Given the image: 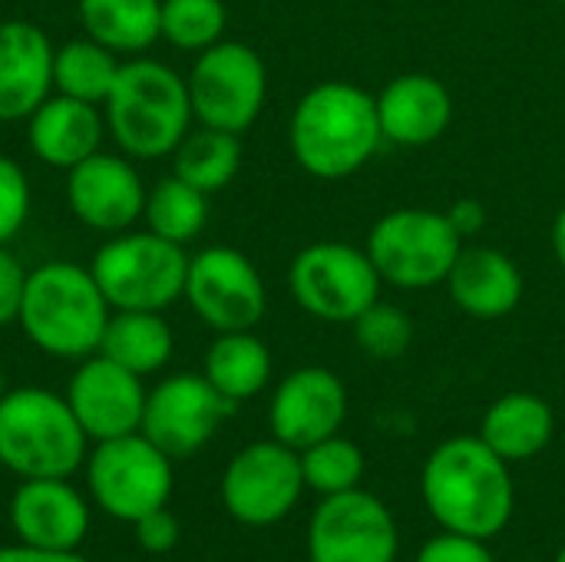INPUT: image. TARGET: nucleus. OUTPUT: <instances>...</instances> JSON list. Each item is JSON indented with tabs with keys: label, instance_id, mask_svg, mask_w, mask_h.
<instances>
[{
	"label": "nucleus",
	"instance_id": "nucleus-1",
	"mask_svg": "<svg viewBox=\"0 0 565 562\" xmlns=\"http://www.w3.org/2000/svg\"><path fill=\"white\" fill-rule=\"evenodd\" d=\"M420 497L440 530L473 540L500 537L516 510L510 464L497 457L480 434L450 437L430 450L420 470Z\"/></svg>",
	"mask_w": 565,
	"mask_h": 562
},
{
	"label": "nucleus",
	"instance_id": "nucleus-2",
	"mask_svg": "<svg viewBox=\"0 0 565 562\" xmlns=\"http://www.w3.org/2000/svg\"><path fill=\"white\" fill-rule=\"evenodd\" d=\"M377 96L348 79L315 83L291 109L288 146L295 162L324 182L361 172L381 149Z\"/></svg>",
	"mask_w": 565,
	"mask_h": 562
},
{
	"label": "nucleus",
	"instance_id": "nucleus-3",
	"mask_svg": "<svg viewBox=\"0 0 565 562\" xmlns=\"http://www.w3.org/2000/svg\"><path fill=\"white\" fill-rule=\"evenodd\" d=\"M109 318L113 305L89 265L56 258L26 272L17 325L36 351L60 361H83L99 351Z\"/></svg>",
	"mask_w": 565,
	"mask_h": 562
},
{
	"label": "nucleus",
	"instance_id": "nucleus-4",
	"mask_svg": "<svg viewBox=\"0 0 565 562\" xmlns=\"http://www.w3.org/2000/svg\"><path fill=\"white\" fill-rule=\"evenodd\" d=\"M106 132L129 159H162L192 129L189 83L169 63L129 56L103 103Z\"/></svg>",
	"mask_w": 565,
	"mask_h": 562
},
{
	"label": "nucleus",
	"instance_id": "nucleus-5",
	"mask_svg": "<svg viewBox=\"0 0 565 562\" xmlns=\"http://www.w3.org/2000/svg\"><path fill=\"white\" fill-rule=\"evenodd\" d=\"M86 454L89 437L63 394L30 384L0 397V467L17 480L73 477Z\"/></svg>",
	"mask_w": 565,
	"mask_h": 562
},
{
	"label": "nucleus",
	"instance_id": "nucleus-6",
	"mask_svg": "<svg viewBox=\"0 0 565 562\" xmlns=\"http://www.w3.org/2000/svg\"><path fill=\"white\" fill-rule=\"evenodd\" d=\"M89 272L113 311H166L185 295L189 255L149 229H129L96 248Z\"/></svg>",
	"mask_w": 565,
	"mask_h": 562
},
{
	"label": "nucleus",
	"instance_id": "nucleus-7",
	"mask_svg": "<svg viewBox=\"0 0 565 562\" xmlns=\"http://www.w3.org/2000/svg\"><path fill=\"white\" fill-rule=\"evenodd\" d=\"M83 477L93 507L116 523H136L146 513L169 507L175 487L172 457L142 431L93 444Z\"/></svg>",
	"mask_w": 565,
	"mask_h": 562
},
{
	"label": "nucleus",
	"instance_id": "nucleus-8",
	"mask_svg": "<svg viewBox=\"0 0 565 562\" xmlns=\"http://www.w3.org/2000/svg\"><path fill=\"white\" fill-rule=\"evenodd\" d=\"M367 255L384 285L420 291L444 285L457 255L463 252V238L450 225L447 212L437 209H394L371 225Z\"/></svg>",
	"mask_w": 565,
	"mask_h": 562
},
{
	"label": "nucleus",
	"instance_id": "nucleus-9",
	"mask_svg": "<svg viewBox=\"0 0 565 562\" xmlns=\"http://www.w3.org/2000/svg\"><path fill=\"white\" fill-rule=\"evenodd\" d=\"M381 275L367 248L351 242H311L288 265V291L318 321L351 325L381 298Z\"/></svg>",
	"mask_w": 565,
	"mask_h": 562
},
{
	"label": "nucleus",
	"instance_id": "nucleus-10",
	"mask_svg": "<svg viewBox=\"0 0 565 562\" xmlns=\"http://www.w3.org/2000/svg\"><path fill=\"white\" fill-rule=\"evenodd\" d=\"M185 83L195 123L238 136L255 126L268 96V70L258 50L238 40H218L195 53Z\"/></svg>",
	"mask_w": 565,
	"mask_h": 562
},
{
	"label": "nucleus",
	"instance_id": "nucleus-11",
	"mask_svg": "<svg viewBox=\"0 0 565 562\" xmlns=\"http://www.w3.org/2000/svg\"><path fill=\"white\" fill-rule=\"evenodd\" d=\"M301 454L281 441H255L242 447L222 470L218 497L225 513L252 530L281 523L301 500Z\"/></svg>",
	"mask_w": 565,
	"mask_h": 562
},
{
	"label": "nucleus",
	"instance_id": "nucleus-12",
	"mask_svg": "<svg viewBox=\"0 0 565 562\" xmlns=\"http://www.w3.org/2000/svg\"><path fill=\"white\" fill-rule=\"evenodd\" d=\"M195 318L222 331H255L268 311V291L262 272L248 255L228 245H212L189 255L185 295Z\"/></svg>",
	"mask_w": 565,
	"mask_h": 562
},
{
	"label": "nucleus",
	"instance_id": "nucleus-13",
	"mask_svg": "<svg viewBox=\"0 0 565 562\" xmlns=\"http://www.w3.org/2000/svg\"><path fill=\"white\" fill-rule=\"evenodd\" d=\"M397 550L394 513L361 487L321 497L308 520L311 562H397Z\"/></svg>",
	"mask_w": 565,
	"mask_h": 562
},
{
	"label": "nucleus",
	"instance_id": "nucleus-14",
	"mask_svg": "<svg viewBox=\"0 0 565 562\" xmlns=\"http://www.w3.org/2000/svg\"><path fill=\"white\" fill-rule=\"evenodd\" d=\"M238 404L222 397L205 374H169L146 394L142 434L172 460L199 454Z\"/></svg>",
	"mask_w": 565,
	"mask_h": 562
},
{
	"label": "nucleus",
	"instance_id": "nucleus-15",
	"mask_svg": "<svg viewBox=\"0 0 565 562\" xmlns=\"http://www.w3.org/2000/svg\"><path fill=\"white\" fill-rule=\"evenodd\" d=\"M146 394L149 391L139 374L96 351L76 364L63 397L86 431L89 444H99L136 434L142 427Z\"/></svg>",
	"mask_w": 565,
	"mask_h": 562
},
{
	"label": "nucleus",
	"instance_id": "nucleus-16",
	"mask_svg": "<svg viewBox=\"0 0 565 562\" xmlns=\"http://www.w3.org/2000/svg\"><path fill=\"white\" fill-rule=\"evenodd\" d=\"M66 205L93 232L119 235L142 219L146 182L122 152H93L66 172Z\"/></svg>",
	"mask_w": 565,
	"mask_h": 562
},
{
	"label": "nucleus",
	"instance_id": "nucleus-17",
	"mask_svg": "<svg viewBox=\"0 0 565 562\" xmlns=\"http://www.w3.org/2000/svg\"><path fill=\"white\" fill-rule=\"evenodd\" d=\"M7 520L23 547L36 550H79L89 537L93 500L73 477L20 480L7 503Z\"/></svg>",
	"mask_w": 565,
	"mask_h": 562
},
{
	"label": "nucleus",
	"instance_id": "nucleus-18",
	"mask_svg": "<svg viewBox=\"0 0 565 562\" xmlns=\"http://www.w3.org/2000/svg\"><path fill=\"white\" fill-rule=\"evenodd\" d=\"M348 417L344 381L321 364L298 368L285 374L268 404L271 437L295 447L298 454L341 431Z\"/></svg>",
	"mask_w": 565,
	"mask_h": 562
},
{
	"label": "nucleus",
	"instance_id": "nucleus-19",
	"mask_svg": "<svg viewBox=\"0 0 565 562\" xmlns=\"http://www.w3.org/2000/svg\"><path fill=\"white\" fill-rule=\"evenodd\" d=\"M53 53L56 46L36 23H0V123L30 119L53 93Z\"/></svg>",
	"mask_w": 565,
	"mask_h": 562
},
{
	"label": "nucleus",
	"instance_id": "nucleus-20",
	"mask_svg": "<svg viewBox=\"0 0 565 562\" xmlns=\"http://www.w3.org/2000/svg\"><path fill=\"white\" fill-rule=\"evenodd\" d=\"M384 142L424 149L437 142L454 119V96L430 73H401L377 93Z\"/></svg>",
	"mask_w": 565,
	"mask_h": 562
},
{
	"label": "nucleus",
	"instance_id": "nucleus-21",
	"mask_svg": "<svg viewBox=\"0 0 565 562\" xmlns=\"http://www.w3.org/2000/svg\"><path fill=\"white\" fill-rule=\"evenodd\" d=\"M444 285L450 291V301L463 315L480 321L507 318L520 308L526 291L520 265L507 252L490 245H463Z\"/></svg>",
	"mask_w": 565,
	"mask_h": 562
},
{
	"label": "nucleus",
	"instance_id": "nucleus-22",
	"mask_svg": "<svg viewBox=\"0 0 565 562\" xmlns=\"http://www.w3.org/2000/svg\"><path fill=\"white\" fill-rule=\"evenodd\" d=\"M106 116L103 106L50 93L26 119V139L40 162L70 172L76 162L103 149Z\"/></svg>",
	"mask_w": 565,
	"mask_h": 562
},
{
	"label": "nucleus",
	"instance_id": "nucleus-23",
	"mask_svg": "<svg viewBox=\"0 0 565 562\" xmlns=\"http://www.w3.org/2000/svg\"><path fill=\"white\" fill-rule=\"evenodd\" d=\"M556 434V414L550 401L530 391H513L497 397L480 424V441L507 464H523L540 457Z\"/></svg>",
	"mask_w": 565,
	"mask_h": 562
},
{
	"label": "nucleus",
	"instance_id": "nucleus-24",
	"mask_svg": "<svg viewBox=\"0 0 565 562\" xmlns=\"http://www.w3.org/2000/svg\"><path fill=\"white\" fill-rule=\"evenodd\" d=\"M202 374L232 404L258 397L271 381V351L255 331H222L205 351Z\"/></svg>",
	"mask_w": 565,
	"mask_h": 562
},
{
	"label": "nucleus",
	"instance_id": "nucleus-25",
	"mask_svg": "<svg viewBox=\"0 0 565 562\" xmlns=\"http://www.w3.org/2000/svg\"><path fill=\"white\" fill-rule=\"evenodd\" d=\"M159 10L162 0H79L76 3L83 33L126 60L146 53L156 40H162Z\"/></svg>",
	"mask_w": 565,
	"mask_h": 562
},
{
	"label": "nucleus",
	"instance_id": "nucleus-26",
	"mask_svg": "<svg viewBox=\"0 0 565 562\" xmlns=\"http://www.w3.org/2000/svg\"><path fill=\"white\" fill-rule=\"evenodd\" d=\"M175 351V335L162 311H113L99 354L129 368L139 378L159 374Z\"/></svg>",
	"mask_w": 565,
	"mask_h": 562
},
{
	"label": "nucleus",
	"instance_id": "nucleus-27",
	"mask_svg": "<svg viewBox=\"0 0 565 562\" xmlns=\"http://www.w3.org/2000/svg\"><path fill=\"white\" fill-rule=\"evenodd\" d=\"M238 169H242L238 132L199 126V129H189L185 139L172 152V172L205 195L222 192L238 176Z\"/></svg>",
	"mask_w": 565,
	"mask_h": 562
},
{
	"label": "nucleus",
	"instance_id": "nucleus-28",
	"mask_svg": "<svg viewBox=\"0 0 565 562\" xmlns=\"http://www.w3.org/2000/svg\"><path fill=\"white\" fill-rule=\"evenodd\" d=\"M119 66L122 60L93 36L66 40L53 53V93L103 106L119 76Z\"/></svg>",
	"mask_w": 565,
	"mask_h": 562
},
{
	"label": "nucleus",
	"instance_id": "nucleus-29",
	"mask_svg": "<svg viewBox=\"0 0 565 562\" xmlns=\"http://www.w3.org/2000/svg\"><path fill=\"white\" fill-rule=\"evenodd\" d=\"M142 222L149 232H156L175 245H189L202 235V229L209 222V195L172 172V176L159 179L152 189H146Z\"/></svg>",
	"mask_w": 565,
	"mask_h": 562
},
{
	"label": "nucleus",
	"instance_id": "nucleus-30",
	"mask_svg": "<svg viewBox=\"0 0 565 562\" xmlns=\"http://www.w3.org/2000/svg\"><path fill=\"white\" fill-rule=\"evenodd\" d=\"M228 10L225 0H162L159 30L162 40L185 53H202L225 40Z\"/></svg>",
	"mask_w": 565,
	"mask_h": 562
},
{
	"label": "nucleus",
	"instance_id": "nucleus-31",
	"mask_svg": "<svg viewBox=\"0 0 565 562\" xmlns=\"http://www.w3.org/2000/svg\"><path fill=\"white\" fill-rule=\"evenodd\" d=\"M364 467H367L364 450L341 434H331V437L301 450L305 487L315 490L318 497H331V494H344V490L361 487Z\"/></svg>",
	"mask_w": 565,
	"mask_h": 562
},
{
	"label": "nucleus",
	"instance_id": "nucleus-32",
	"mask_svg": "<svg viewBox=\"0 0 565 562\" xmlns=\"http://www.w3.org/2000/svg\"><path fill=\"white\" fill-rule=\"evenodd\" d=\"M351 325L358 348L374 361H397L414 344V318L404 308L381 298L371 308H364Z\"/></svg>",
	"mask_w": 565,
	"mask_h": 562
},
{
	"label": "nucleus",
	"instance_id": "nucleus-33",
	"mask_svg": "<svg viewBox=\"0 0 565 562\" xmlns=\"http://www.w3.org/2000/svg\"><path fill=\"white\" fill-rule=\"evenodd\" d=\"M30 219V179L10 156H0V245L13 242Z\"/></svg>",
	"mask_w": 565,
	"mask_h": 562
},
{
	"label": "nucleus",
	"instance_id": "nucleus-34",
	"mask_svg": "<svg viewBox=\"0 0 565 562\" xmlns=\"http://www.w3.org/2000/svg\"><path fill=\"white\" fill-rule=\"evenodd\" d=\"M132 530H136L139 550L149 553V556H166V553H172V550L179 547V540H182V523H179V517H175L169 507H159V510L139 517V520L132 523Z\"/></svg>",
	"mask_w": 565,
	"mask_h": 562
},
{
	"label": "nucleus",
	"instance_id": "nucleus-35",
	"mask_svg": "<svg viewBox=\"0 0 565 562\" xmlns=\"http://www.w3.org/2000/svg\"><path fill=\"white\" fill-rule=\"evenodd\" d=\"M414 562H497L493 553L487 550V540H473V537H463V533H440V537H430L420 550H417V560Z\"/></svg>",
	"mask_w": 565,
	"mask_h": 562
},
{
	"label": "nucleus",
	"instance_id": "nucleus-36",
	"mask_svg": "<svg viewBox=\"0 0 565 562\" xmlns=\"http://www.w3.org/2000/svg\"><path fill=\"white\" fill-rule=\"evenodd\" d=\"M23 285H26L23 265L17 262V255L7 245H0V328L17 325Z\"/></svg>",
	"mask_w": 565,
	"mask_h": 562
},
{
	"label": "nucleus",
	"instance_id": "nucleus-37",
	"mask_svg": "<svg viewBox=\"0 0 565 562\" xmlns=\"http://www.w3.org/2000/svg\"><path fill=\"white\" fill-rule=\"evenodd\" d=\"M447 219L450 225L457 229V235L467 242V238H477L483 229H487V205L480 199H457L450 209H447Z\"/></svg>",
	"mask_w": 565,
	"mask_h": 562
},
{
	"label": "nucleus",
	"instance_id": "nucleus-38",
	"mask_svg": "<svg viewBox=\"0 0 565 562\" xmlns=\"http://www.w3.org/2000/svg\"><path fill=\"white\" fill-rule=\"evenodd\" d=\"M0 562H89L79 550H36V547H0Z\"/></svg>",
	"mask_w": 565,
	"mask_h": 562
},
{
	"label": "nucleus",
	"instance_id": "nucleus-39",
	"mask_svg": "<svg viewBox=\"0 0 565 562\" xmlns=\"http://www.w3.org/2000/svg\"><path fill=\"white\" fill-rule=\"evenodd\" d=\"M550 242H553V255L559 262V268L565 272V205L556 212L553 219V232H550Z\"/></svg>",
	"mask_w": 565,
	"mask_h": 562
},
{
	"label": "nucleus",
	"instance_id": "nucleus-40",
	"mask_svg": "<svg viewBox=\"0 0 565 562\" xmlns=\"http://www.w3.org/2000/svg\"><path fill=\"white\" fill-rule=\"evenodd\" d=\"M7 394V374H3V364H0V397Z\"/></svg>",
	"mask_w": 565,
	"mask_h": 562
},
{
	"label": "nucleus",
	"instance_id": "nucleus-41",
	"mask_svg": "<svg viewBox=\"0 0 565 562\" xmlns=\"http://www.w3.org/2000/svg\"><path fill=\"white\" fill-rule=\"evenodd\" d=\"M553 562H565V547L559 550V553H556V560H553Z\"/></svg>",
	"mask_w": 565,
	"mask_h": 562
},
{
	"label": "nucleus",
	"instance_id": "nucleus-42",
	"mask_svg": "<svg viewBox=\"0 0 565 562\" xmlns=\"http://www.w3.org/2000/svg\"><path fill=\"white\" fill-rule=\"evenodd\" d=\"M520 562H536V560H520Z\"/></svg>",
	"mask_w": 565,
	"mask_h": 562
},
{
	"label": "nucleus",
	"instance_id": "nucleus-43",
	"mask_svg": "<svg viewBox=\"0 0 565 562\" xmlns=\"http://www.w3.org/2000/svg\"><path fill=\"white\" fill-rule=\"evenodd\" d=\"M559 3H563V7H565V0H559Z\"/></svg>",
	"mask_w": 565,
	"mask_h": 562
},
{
	"label": "nucleus",
	"instance_id": "nucleus-44",
	"mask_svg": "<svg viewBox=\"0 0 565 562\" xmlns=\"http://www.w3.org/2000/svg\"><path fill=\"white\" fill-rule=\"evenodd\" d=\"M0 470H3V467H0Z\"/></svg>",
	"mask_w": 565,
	"mask_h": 562
}]
</instances>
